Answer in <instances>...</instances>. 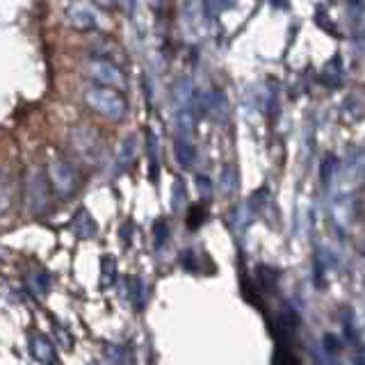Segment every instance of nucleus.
<instances>
[{
    "label": "nucleus",
    "mask_w": 365,
    "mask_h": 365,
    "mask_svg": "<svg viewBox=\"0 0 365 365\" xmlns=\"http://www.w3.org/2000/svg\"><path fill=\"white\" fill-rule=\"evenodd\" d=\"M30 351H32V359L39 363H57V351L53 347V342L41 334L30 338Z\"/></svg>",
    "instance_id": "7"
},
{
    "label": "nucleus",
    "mask_w": 365,
    "mask_h": 365,
    "mask_svg": "<svg viewBox=\"0 0 365 365\" xmlns=\"http://www.w3.org/2000/svg\"><path fill=\"white\" fill-rule=\"evenodd\" d=\"M146 148H148V176H151L153 180H158V171H160V151H158V137H155V133H151L148 130V135H146Z\"/></svg>",
    "instance_id": "12"
},
{
    "label": "nucleus",
    "mask_w": 365,
    "mask_h": 365,
    "mask_svg": "<svg viewBox=\"0 0 365 365\" xmlns=\"http://www.w3.org/2000/svg\"><path fill=\"white\" fill-rule=\"evenodd\" d=\"M123 3H125V11H128V14H135L137 3H140V0H123Z\"/></svg>",
    "instance_id": "19"
},
{
    "label": "nucleus",
    "mask_w": 365,
    "mask_h": 365,
    "mask_svg": "<svg viewBox=\"0 0 365 365\" xmlns=\"http://www.w3.org/2000/svg\"><path fill=\"white\" fill-rule=\"evenodd\" d=\"M187 201V192H185V185H182V180H176L174 182V210L182 208V203Z\"/></svg>",
    "instance_id": "14"
},
{
    "label": "nucleus",
    "mask_w": 365,
    "mask_h": 365,
    "mask_svg": "<svg viewBox=\"0 0 365 365\" xmlns=\"http://www.w3.org/2000/svg\"><path fill=\"white\" fill-rule=\"evenodd\" d=\"M203 220H205V208L197 205V208H194V210L190 212V228H199Z\"/></svg>",
    "instance_id": "16"
},
{
    "label": "nucleus",
    "mask_w": 365,
    "mask_h": 365,
    "mask_svg": "<svg viewBox=\"0 0 365 365\" xmlns=\"http://www.w3.org/2000/svg\"><path fill=\"white\" fill-rule=\"evenodd\" d=\"M135 155H137V135H125L117 148L119 169H128L135 163Z\"/></svg>",
    "instance_id": "10"
},
{
    "label": "nucleus",
    "mask_w": 365,
    "mask_h": 365,
    "mask_svg": "<svg viewBox=\"0 0 365 365\" xmlns=\"http://www.w3.org/2000/svg\"><path fill=\"white\" fill-rule=\"evenodd\" d=\"M85 103L94 112H98L101 117H106L110 121H121L128 114V101L121 94V89L114 87H106V85L89 87L85 91Z\"/></svg>",
    "instance_id": "1"
},
{
    "label": "nucleus",
    "mask_w": 365,
    "mask_h": 365,
    "mask_svg": "<svg viewBox=\"0 0 365 365\" xmlns=\"http://www.w3.org/2000/svg\"><path fill=\"white\" fill-rule=\"evenodd\" d=\"M73 233L80 237V240H89V237H94L98 233V226L96 222L91 220V215L85 210V208H80L73 217Z\"/></svg>",
    "instance_id": "9"
},
{
    "label": "nucleus",
    "mask_w": 365,
    "mask_h": 365,
    "mask_svg": "<svg viewBox=\"0 0 365 365\" xmlns=\"http://www.w3.org/2000/svg\"><path fill=\"white\" fill-rule=\"evenodd\" d=\"M174 155H176V163L180 167L190 169L194 165V160H197V148L190 142V135H176L174 137Z\"/></svg>",
    "instance_id": "8"
},
{
    "label": "nucleus",
    "mask_w": 365,
    "mask_h": 365,
    "mask_svg": "<svg viewBox=\"0 0 365 365\" xmlns=\"http://www.w3.org/2000/svg\"><path fill=\"white\" fill-rule=\"evenodd\" d=\"M144 281L140 277H133L130 279V299L135 306H144Z\"/></svg>",
    "instance_id": "13"
},
{
    "label": "nucleus",
    "mask_w": 365,
    "mask_h": 365,
    "mask_svg": "<svg viewBox=\"0 0 365 365\" xmlns=\"http://www.w3.org/2000/svg\"><path fill=\"white\" fill-rule=\"evenodd\" d=\"M153 231H155V245L160 247V245H163L165 240L169 237V228H167L165 220H158V224H155V228H153Z\"/></svg>",
    "instance_id": "15"
},
{
    "label": "nucleus",
    "mask_w": 365,
    "mask_h": 365,
    "mask_svg": "<svg viewBox=\"0 0 365 365\" xmlns=\"http://www.w3.org/2000/svg\"><path fill=\"white\" fill-rule=\"evenodd\" d=\"M197 182H199V192H201V197H208V194H210V185H212V182H210V178L208 176H197Z\"/></svg>",
    "instance_id": "17"
},
{
    "label": "nucleus",
    "mask_w": 365,
    "mask_h": 365,
    "mask_svg": "<svg viewBox=\"0 0 365 365\" xmlns=\"http://www.w3.org/2000/svg\"><path fill=\"white\" fill-rule=\"evenodd\" d=\"M192 83L187 78H178L176 85H174V103L178 110H187L190 103H192Z\"/></svg>",
    "instance_id": "11"
},
{
    "label": "nucleus",
    "mask_w": 365,
    "mask_h": 365,
    "mask_svg": "<svg viewBox=\"0 0 365 365\" xmlns=\"http://www.w3.org/2000/svg\"><path fill=\"white\" fill-rule=\"evenodd\" d=\"M7 190H9V182L0 180V192H7ZM7 208H9V199L3 197V201H0V210H7Z\"/></svg>",
    "instance_id": "18"
},
{
    "label": "nucleus",
    "mask_w": 365,
    "mask_h": 365,
    "mask_svg": "<svg viewBox=\"0 0 365 365\" xmlns=\"http://www.w3.org/2000/svg\"><path fill=\"white\" fill-rule=\"evenodd\" d=\"M48 182L62 199H66L78 190V174L64 160H53L48 167Z\"/></svg>",
    "instance_id": "4"
},
{
    "label": "nucleus",
    "mask_w": 365,
    "mask_h": 365,
    "mask_svg": "<svg viewBox=\"0 0 365 365\" xmlns=\"http://www.w3.org/2000/svg\"><path fill=\"white\" fill-rule=\"evenodd\" d=\"M89 73L96 80L98 85L114 87V89H123L125 87V76L121 68L110 62V60H91L89 62Z\"/></svg>",
    "instance_id": "5"
},
{
    "label": "nucleus",
    "mask_w": 365,
    "mask_h": 365,
    "mask_svg": "<svg viewBox=\"0 0 365 365\" xmlns=\"http://www.w3.org/2000/svg\"><path fill=\"white\" fill-rule=\"evenodd\" d=\"M71 142L76 146V153L83 155L85 160H96L101 155V140L91 128H73Z\"/></svg>",
    "instance_id": "6"
},
{
    "label": "nucleus",
    "mask_w": 365,
    "mask_h": 365,
    "mask_svg": "<svg viewBox=\"0 0 365 365\" xmlns=\"http://www.w3.org/2000/svg\"><path fill=\"white\" fill-rule=\"evenodd\" d=\"M64 19L73 30H96L103 26L98 9L91 3H87V0H73V3H68Z\"/></svg>",
    "instance_id": "3"
},
{
    "label": "nucleus",
    "mask_w": 365,
    "mask_h": 365,
    "mask_svg": "<svg viewBox=\"0 0 365 365\" xmlns=\"http://www.w3.org/2000/svg\"><path fill=\"white\" fill-rule=\"evenodd\" d=\"M48 178L41 169H32L26 178V205L32 215H43L48 210Z\"/></svg>",
    "instance_id": "2"
}]
</instances>
